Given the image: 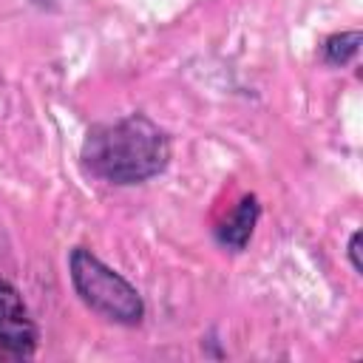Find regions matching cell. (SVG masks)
Masks as SVG:
<instances>
[{"label": "cell", "instance_id": "cell-3", "mask_svg": "<svg viewBox=\"0 0 363 363\" xmlns=\"http://www.w3.org/2000/svg\"><path fill=\"white\" fill-rule=\"evenodd\" d=\"M37 329L14 284L0 278V360H23L34 354Z\"/></svg>", "mask_w": 363, "mask_h": 363}, {"label": "cell", "instance_id": "cell-4", "mask_svg": "<svg viewBox=\"0 0 363 363\" xmlns=\"http://www.w3.org/2000/svg\"><path fill=\"white\" fill-rule=\"evenodd\" d=\"M255 221H258V199L255 196H244L238 201V207L230 213V218H224L216 227V241L221 247L233 250V252H241L252 238Z\"/></svg>", "mask_w": 363, "mask_h": 363}, {"label": "cell", "instance_id": "cell-2", "mask_svg": "<svg viewBox=\"0 0 363 363\" xmlns=\"http://www.w3.org/2000/svg\"><path fill=\"white\" fill-rule=\"evenodd\" d=\"M68 269H71V284H74L77 295L96 315H102L113 323H122V326H136L145 318V303H142L139 292L119 272H113L94 252H88L85 247L71 250Z\"/></svg>", "mask_w": 363, "mask_h": 363}, {"label": "cell", "instance_id": "cell-6", "mask_svg": "<svg viewBox=\"0 0 363 363\" xmlns=\"http://www.w3.org/2000/svg\"><path fill=\"white\" fill-rule=\"evenodd\" d=\"M360 230H354L352 233V238H349V261H352V267H354V272H363V261H360Z\"/></svg>", "mask_w": 363, "mask_h": 363}, {"label": "cell", "instance_id": "cell-5", "mask_svg": "<svg viewBox=\"0 0 363 363\" xmlns=\"http://www.w3.org/2000/svg\"><path fill=\"white\" fill-rule=\"evenodd\" d=\"M357 51H360V31L332 34V37L323 43V60H326L329 65H346Z\"/></svg>", "mask_w": 363, "mask_h": 363}, {"label": "cell", "instance_id": "cell-1", "mask_svg": "<svg viewBox=\"0 0 363 363\" xmlns=\"http://www.w3.org/2000/svg\"><path fill=\"white\" fill-rule=\"evenodd\" d=\"M170 162L167 133L145 113L94 125L82 142V164L111 184H142Z\"/></svg>", "mask_w": 363, "mask_h": 363}]
</instances>
